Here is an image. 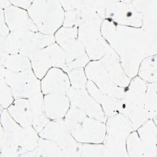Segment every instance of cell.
<instances>
[{"label": "cell", "instance_id": "obj_1", "mask_svg": "<svg viewBox=\"0 0 157 157\" xmlns=\"http://www.w3.org/2000/svg\"><path fill=\"white\" fill-rule=\"evenodd\" d=\"M142 68L139 74L141 79L148 83H156V55L147 56L141 63Z\"/></svg>", "mask_w": 157, "mask_h": 157}]
</instances>
